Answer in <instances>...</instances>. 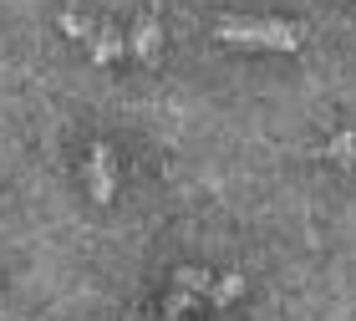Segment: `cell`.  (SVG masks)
<instances>
[{"label": "cell", "instance_id": "obj_4", "mask_svg": "<svg viewBox=\"0 0 356 321\" xmlns=\"http://www.w3.org/2000/svg\"><path fill=\"white\" fill-rule=\"evenodd\" d=\"M92 56H97V61H118V56H122V41L107 31V36H97V41H92Z\"/></svg>", "mask_w": 356, "mask_h": 321}, {"label": "cell", "instance_id": "obj_5", "mask_svg": "<svg viewBox=\"0 0 356 321\" xmlns=\"http://www.w3.org/2000/svg\"><path fill=\"white\" fill-rule=\"evenodd\" d=\"M178 285H184V291H204V285H209V276H204L199 265H188V270H178Z\"/></svg>", "mask_w": 356, "mask_h": 321}, {"label": "cell", "instance_id": "obj_3", "mask_svg": "<svg viewBox=\"0 0 356 321\" xmlns=\"http://www.w3.org/2000/svg\"><path fill=\"white\" fill-rule=\"evenodd\" d=\"M158 46H163V31H158L153 21H143V26L133 31V52H138L143 61H158Z\"/></svg>", "mask_w": 356, "mask_h": 321}, {"label": "cell", "instance_id": "obj_2", "mask_svg": "<svg viewBox=\"0 0 356 321\" xmlns=\"http://www.w3.org/2000/svg\"><path fill=\"white\" fill-rule=\"evenodd\" d=\"M112 194H118V179H112V148L97 143V148H92V199L107 204Z\"/></svg>", "mask_w": 356, "mask_h": 321}, {"label": "cell", "instance_id": "obj_8", "mask_svg": "<svg viewBox=\"0 0 356 321\" xmlns=\"http://www.w3.org/2000/svg\"><path fill=\"white\" fill-rule=\"evenodd\" d=\"M61 26H67V36H87V21H82V15H67Z\"/></svg>", "mask_w": 356, "mask_h": 321}, {"label": "cell", "instance_id": "obj_1", "mask_svg": "<svg viewBox=\"0 0 356 321\" xmlns=\"http://www.w3.org/2000/svg\"><path fill=\"white\" fill-rule=\"evenodd\" d=\"M305 31L290 21H250V15H229L219 21V41L229 46H270V52H296Z\"/></svg>", "mask_w": 356, "mask_h": 321}, {"label": "cell", "instance_id": "obj_6", "mask_svg": "<svg viewBox=\"0 0 356 321\" xmlns=\"http://www.w3.org/2000/svg\"><path fill=\"white\" fill-rule=\"evenodd\" d=\"M239 291H245V281H239V276H224V281L214 285V301H234Z\"/></svg>", "mask_w": 356, "mask_h": 321}, {"label": "cell", "instance_id": "obj_7", "mask_svg": "<svg viewBox=\"0 0 356 321\" xmlns=\"http://www.w3.org/2000/svg\"><path fill=\"white\" fill-rule=\"evenodd\" d=\"M326 153H331V158H351V153H356V138H351V133H341V138H336Z\"/></svg>", "mask_w": 356, "mask_h": 321}]
</instances>
